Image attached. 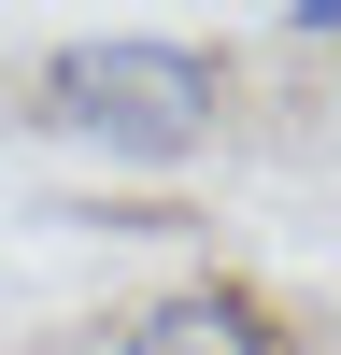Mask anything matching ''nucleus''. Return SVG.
I'll list each match as a JSON object with an SVG mask.
<instances>
[{"label":"nucleus","mask_w":341,"mask_h":355,"mask_svg":"<svg viewBox=\"0 0 341 355\" xmlns=\"http://www.w3.org/2000/svg\"><path fill=\"white\" fill-rule=\"evenodd\" d=\"M28 114H43L71 157L100 171H185L227 142V57L185 43V28H71V43L43 57V85H28Z\"/></svg>","instance_id":"nucleus-1"},{"label":"nucleus","mask_w":341,"mask_h":355,"mask_svg":"<svg viewBox=\"0 0 341 355\" xmlns=\"http://www.w3.org/2000/svg\"><path fill=\"white\" fill-rule=\"evenodd\" d=\"M114 355H284V313L256 299V284L199 270V284H157V299L114 327Z\"/></svg>","instance_id":"nucleus-2"},{"label":"nucleus","mask_w":341,"mask_h":355,"mask_svg":"<svg viewBox=\"0 0 341 355\" xmlns=\"http://www.w3.org/2000/svg\"><path fill=\"white\" fill-rule=\"evenodd\" d=\"M270 28H284V43H313V57H341V0H284Z\"/></svg>","instance_id":"nucleus-3"},{"label":"nucleus","mask_w":341,"mask_h":355,"mask_svg":"<svg viewBox=\"0 0 341 355\" xmlns=\"http://www.w3.org/2000/svg\"><path fill=\"white\" fill-rule=\"evenodd\" d=\"M327 128H341V85H327Z\"/></svg>","instance_id":"nucleus-4"}]
</instances>
